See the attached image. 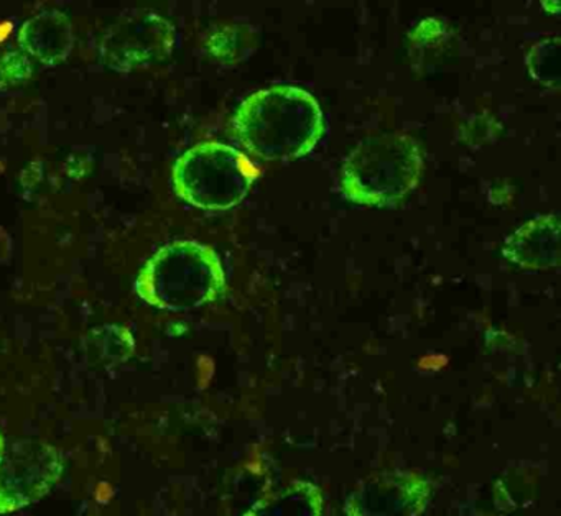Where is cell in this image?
<instances>
[{"mask_svg": "<svg viewBox=\"0 0 561 516\" xmlns=\"http://www.w3.org/2000/svg\"><path fill=\"white\" fill-rule=\"evenodd\" d=\"M232 127L254 157L294 161L317 147L324 134V117L310 92L297 85H272L239 105Z\"/></svg>", "mask_w": 561, "mask_h": 516, "instance_id": "6da1fadb", "label": "cell"}, {"mask_svg": "<svg viewBox=\"0 0 561 516\" xmlns=\"http://www.w3.org/2000/svg\"><path fill=\"white\" fill-rule=\"evenodd\" d=\"M226 286L218 253L195 240H176L157 250L139 272L136 291L165 311H190L215 301Z\"/></svg>", "mask_w": 561, "mask_h": 516, "instance_id": "7a4b0ae2", "label": "cell"}, {"mask_svg": "<svg viewBox=\"0 0 561 516\" xmlns=\"http://www.w3.org/2000/svg\"><path fill=\"white\" fill-rule=\"evenodd\" d=\"M422 168V153L410 135H376L351 151L341 187L347 199L360 206H389L419 184Z\"/></svg>", "mask_w": 561, "mask_h": 516, "instance_id": "3957f363", "label": "cell"}, {"mask_svg": "<svg viewBox=\"0 0 561 516\" xmlns=\"http://www.w3.org/2000/svg\"><path fill=\"white\" fill-rule=\"evenodd\" d=\"M255 164L238 148L205 141L186 150L172 168L180 199L203 210H229L241 204L257 180Z\"/></svg>", "mask_w": 561, "mask_h": 516, "instance_id": "277c9868", "label": "cell"}, {"mask_svg": "<svg viewBox=\"0 0 561 516\" xmlns=\"http://www.w3.org/2000/svg\"><path fill=\"white\" fill-rule=\"evenodd\" d=\"M175 46V28L152 10H129L104 35L103 58L119 71L162 61Z\"/></svg>", "mask_w": 561, "mask_h": 516, "instance_id": "5b68a950", "label": "cell"}, {"mask_svg": "<svg viewBox=\"0 0 561 516\" xmlns=\"http://www.w3.org/2000/svg\"><path fill=\"white\" fill-rule=\"evenodd\" d=\"M432 483L415 470H390L364 479L344 503V516H420Z\"/></svg>", "mask_w": 561, "mask_h": 516, "instance_id": "8992f818", "label": "cell"}, {"mask_svg": "<svg viewBox=\"0 0 561 516\" xmlns=\"http://www.w3.org/2000/svg\"><path fill=\"white\" fill-rule=\"evenodd\" d=\"M502 255L518 268H554L560 262V217L545 214L527 220L505 239Z\"/></svg>", "mask_w": 561, "mask_h": 516, "instance_id": "52a82bcc", "label": "cell"}, {"mask_svg": "<svg viewBox=\"0 0 561 516\" xmlns=\"http://www.w3.org/2000/svg\"><path fill=\"white\" fill-rule=\"evenodd\" d=\"M19 42L28 55L45 65H58L73 48L71 20L60 10H45L24 23Z\"/></svg>", "mask_w": 561, "mask_h": 516, "instance_id": "ba28073f", "label": "cell"}, {"mask_svg": "<svg viewBox=\"0 0 561 516\" xmlns=\"http://www.w3.org/2000/svg\"><path fill=\"white\" fill-rule=\"evenodd\" d=\"M323 493L314 483L294 480L259 500L242 516H323Z\"/></svg>", "mask_w": 561, "mask_h": 516, "instance_id": "9c48e42d", "label": "cell"}, {"mask_svg": "<svg viewBox=\"0 0 561 516\" xmlns=\"http://www.w3.org/2000/svg\"><path fill=\"white\" fill-rule=\"evenodd\" d=\"M558 51H560V36H547L531 46L527 56V68L535 81L545 88H560V72H558Z\"/></svg>", "mask_w": 561, "mask_h": 516, "instance_id": "30bf717a", "label": "cell"}, {"mask_svg": "<svg viewBox=\"0 0 561 516\" xmlns=\"http://www.w3.org/2000/svg\"><path fill=\"white\" fill-rule=\"evenodd\" d=\"M31 62L22 56L11 53V55L0 58V88L19 84V82L31 78Z\"/></svg>", "mask_w": 561, "mask_h": 516, "instance_id": "8fae6325", "label": "cell"}]
</instances>
